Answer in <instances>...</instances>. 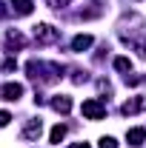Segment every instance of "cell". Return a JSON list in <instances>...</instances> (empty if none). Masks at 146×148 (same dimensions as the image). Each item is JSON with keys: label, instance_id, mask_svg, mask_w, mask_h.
Returning a JSON list of instances; mask_svg holds the SVG:
<instances>
[{"label": "cell", "instance_id": "1", "mask_svg": "<svg viewBox=\"0 0 146 148\" xmlns=\"http://www.w3.org/2000/svg\"><path fill=\"white\" fill-rule=\"evenodd\" d=\"M80 111H83L89 120H100V117L106 114V106H103L100 100H86V103L80 106Z\"/></svg>", "mask_w": 146, "mask_h": 148}, {"label": "cell", "instance_id": "2", "mask_svg": "<svg viewBox=\"0 0 146 148\" xmlns=\"http://www.w3.org/2000/svg\"><path fill=\"white\" fill-rule=\"evenodd\" d=\"M0 94H3V100L15 103V100H20V94H23V86H20V83H6Z\"/></svg>", "mask_w": 146, "mask_h": 148}, {"label": "cell", "instance_id": "3", "mask_svg": "<svg viewBox=\"0 0 146 148\" xmlns=\"http://www.w3.org/2000/svg\"><path fill=\"white\" fill-rule=\"evenodd\" d=\"M35 37L40 40V43H52V40H57V32L52 29V26H35Z\"/></svg>", "mask_w": 146, "mask_h": 148}, {"label": "cell", "instance_id": "4", "mask_svg": "<svg viewBox=\"0 0 146 148\" xmlns=\"http://www.w3.org/2000/svg\"><path fill=\"white\" fill-rule=\"evenodd\" d=\"M40 131H43V123H40V120H32V123L23 128V137H26V140H37Z\"/></svg>", "mask_w": 146, "mask_h": 148}, {"label": "cell", "instance_id": "5", "mask_svg": "<svg viewBox=\"0 0 146 148\" xmlns=\"http://www.w3.org/2000/svg\"><path fill=\"white\" fill-rule=\"evenodd\" d=\"M143 137H146V131H143V128H132V131H126L129 145H143Z\"/></svg>", "mask_w": 146, "mask_h": 148}, {"label": "cell", "instance_id": "6", "mask_svg": "<svg viewBox=\"0 0 146 148\" xmlns=\"http://www.w3.org/2000/svg\"><path fill=\"white\" fill-rule=\"evenodd\" d=\"M146 106L143 97H135V100H129V103H123V114H135V111H140Z\"/></svg>", "mask_w": 146, "mask_h": 148}, {"label": "cell", "instance_id": "7", "mask_svg": "<svg viewBox=\"0 0 146 148\" xmlns=\"http://www.w3.org/2000/svg\"><path fill=\"white\" fill-rule=\"evenodd\" d=\"M12 12L15 14H29L32 12V0H12Z\"/></svg>", "mask_w": 146, "mask_h": 148}, {"label": "cell", "instance_id": "8", "mask_svg": "<svg viewBox=\"0 0 146 148\" xmlns=\"http://www.w3.org/2000/svg\"><path fill=\"white\" fill-rule=\"evenodd\" d=\"M89 46H92V37L89 34H77L72 40V49H74V51H83V49H89Z\"/></svg>", "mask_w": 146, "mask_h": 148}, {"label": "cell", "instance_id": "9", "mask_svg": "<svg viewBox=\"0 0 146 148\" xmlns=\"http://www.w3.org/2000/svg\"><path fill=\"white\" fill-rule=\"evenodd\" d=\"M52 106H55V111H60V114H66V111L72 108V100H69V97H57V100L52 103Z\"/></svg>", "mask_w": 146, "mask_h": 148}, {"label": "cell", "instance_id": "10", "mask_svg": "<svg viewBox=\"0 0 146 148\" xmlns=\"http://www.w3.org/2000/svg\"><path fill=\"white\" fill-rule=\"evenodd\" d=\"M63 137H66V125H55V128H52V143L57 145Z\"/></svg>", "mask_w": 146, "mask_h": 148}, {"label": "cell", "instance_id": "11", "mask_svg": "<svg viewBox=\"0 0 146 148\" xmlns=\"http://www.w3.org/2000/svg\"><path fill=\"white\" fill-rule=\"evenodd\" d=\"M115 69H117V71H129V69H132V60H129V57H117V60H115Z\"/></svg>", "mask_w": 146, "mask_h": 148}, {"label": "cell", "instance_id": "12", "mask_svg": "<svg viewBox=\"0 0 146 148\" xmlns=\"http://www.w3.org/2000/svg\"><path fill=\"white\" fill-rule=\"evenodd\" d=\"M100 148H117V143H115L112 137H103V140H100Z\"/></svg>", "mask_w": 146, "mask_h": 148}, {"label": "cell", "instance_id": "13", "mask_svg": "<svg viewBox=\"0 0 146 148\" xmlns=\"http://www.w3.org/2000/svg\"><path fill=\"white\" fill-rule=\"evenodd\" d=\"M15 69H17L15 60H6V63H3V71H15Z\"/></svg>", "mask_w": 146, "mask_h": 148}, {"label": "cell", "instance_id": "14", "mask_svg": "<svg viewBox=\"0 0 146 148\" xmlns=\"http://www.w3.org/2000/svg\"><path fill=\"white\" fill-rule=\"evenodd\" d=\"M9 120H12V117H9V111H0V125H6Z\"/></svg>", "mask_w": 146, "mask_h": 148}, {"label": "cell", "instance_id": "15", "mask_svg": "<svg viewBox=\"0 0 146 148\" xmlns=\"http://www.w3.org/2000/svg\"><path fill=\"white\" fill-rule=\"evenodd\" d=\"M49 3H52V6H55V9H63V6H66V3H69V0H49Z\"/></svg>", "mask_w": 146, "mask_h": 148}, {"label": "cell", "instance_id": "16", "mask_svg": "<svg viewBox=\"0 0 146 148\" xmlns=\"http://www.w3.org/2000/svg\"><path fill=\"white\" fill-rule=\"evenodd\" d=\"M74 148H89V145H86V143H83V145H74Z\"/></svg>", "mask_w": 146, "mask_h": 148}]
</instances>
